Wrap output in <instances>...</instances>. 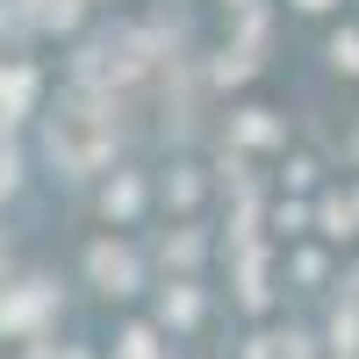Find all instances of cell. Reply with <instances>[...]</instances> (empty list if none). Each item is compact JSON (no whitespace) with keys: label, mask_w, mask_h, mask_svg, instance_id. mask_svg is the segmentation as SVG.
I'll return each mask as SVG.
<instances>
[{"label":"cell","mask_w":359,"mask_h":359,"mask_svg":"<svg viewBox=\"0 0 359 359\" xmlns=\"http://www.w3.org/2000/svg\"><path fill=\"white\" fill-rule=\"evenodd\" d=\"M43 309H50V287L36 280L29 294H15V302H0V323H8V331H22V323H36Z\"/></svg>","instance_id":"277c9868"},{"label":"cell","mask_w":359,"mask_h":359,"mask_svg":"<svg viewBox=\"0 0 359 359\" xmlns=\"http://www.w3.org/2000/svg\"><path fill=\"white\" fill-rule=\"evenodd\" d=\"M302 8H331V0H302Z\"/></svg>","instance_id":"30bf717a"},{"label":"cell","mask_w":359,"mask_h":359,"mask_svg":"<svg viewBox=\"0 0 359 359\" xmlns=\"http://www.w3.org/2000/svg\"><path fill=\"white\" fill-rule=\"evenodd\" d=\"M331 57H338L345 72H359V36H338V43H331Z\"/></svg>","instance_id":"ba28073f"},{"label":"cell","mask_w":359,"mask_h":359,"mask_svg":"<svg viewBox=\"0 0 359 359\" xmlns=\"http://www.w3.org/2000/svg\"><path fill=\"white\" fill-rule=\"evenodd\" d=\"M108 144H115V130L101 123V115H86V108H79V115H57V123H50V151L65 158L72 172L101 165V158H108Z\"/></svg>","instance_id":"6da1fadb"},{"label":"cell","mask_w":359,"mask_h":359,"mask_svg":"<svg viewBox=\"0 0 359 359\" xmlns=\"http://www.w3.org/2000/svg\"><path fill=\"white\" fill-rule=\"evenodd\" d=\"M252 359H309L302 338H252Z\"/></svg>","instance_id":"5b68a950"},{"label":"cell","mask_w":359,"mask_h":359,"mask_svg":"<svg viewBox=\"0 0 359 359\" xmlns=\"http://www.w3.org/2000/svg\"><path fill=\"white\" fill-rule=\"evenodd\" d=\"M86 266H94V280L115 287V294H130V287H137V259H130L123 245H94V252H86Z\"/></svg>","instance_id":"7a4b0ae2"},{"label":"cell","mask_w":359,"mask_h":359,"mask_svg":"<svg viewBox=\"0 0 359 359\" xmlns=\"http://www.w3.org/2000/svg\"><path fill=\"white\" fill-rule=\"evenodd\" d=\"M29 94H36V72H29V65H8V72H0V123H15V115L29 108Z\"/></svg>","instance_id":"3957f363"},{"label":"cell","mask_w":359,"mask_h":359,"mask_svg":"<svg viewBox=\"0 0 359 359\" xmlns=\"http://www.w3.org/2000/svg\"><path fill=\"white\" fill-rule=\"evenodd\" d=\"M29 15H36V22H57V29H65L79 8H72V0H36V8H29Z\"/></svg>","instance_id":"8992f818"},{"label":"cell","mask_w":359,"mask_h":359,"mask_svg":"<svg viewBox=\"0 0 359 359\" xmlns=\"http://www.w3.org/2000/svg\"><path fill=\"white\" fill-rule=\"evenodd\" d=\"M165 316H172V323H194V294H187V287L165 294Z\"/></svg>","instance_id":"52a82bcc"},{"label":"cell","mask_w":359,"mask_h":359,"mask_svg":"<svg viewBox=\"0 0 359 359\" xmlns=\"http://www.w3.org/2000/svg\"><path fill=\"white\" fill-rule=\"evenodd\" d=\"M123 359H151V331H130L123 338Z\"/></svg>","instance_id":"9c48e42d"}]
</instances>
